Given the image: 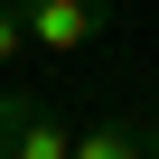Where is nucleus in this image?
<instances>
[{
    "label": "nucleus",
    "instance_id": "obj_1",
    "mask_svg": "<svg viewBox=\"0 0 159 159\" xmlns=\"http://www.w3.org/2000/svg\"><path fill=\"white\" fill-rule=\"evenodd\" d=\"M10 10H19L28 47H47V56H84V47L103 38V19H112V0H10Z\"/></svg>",
    "mask_w": 159,
    "mask_h": 159
},
{
    "label": "nucleus",
    "instance_id": "obj_2",
    "mask_svg": "<svg viewBox=\"0 0 159 159\" xmlns=\"http://www.w3.org/2000/svg\"><path fill=\"white\" fill-rule=\"evenodd\" d=\"M66 159H159V103H122V112L84 122Z\"/></svg>",
    "mask_w": 159,
    "mask_h": 159
},
{
    "label": "nucleus",
    "instance_id": "obj_3",
    "mask_svg": "<svg viewBox=\"0 0 159 159\" xmlns=\"http://www.w3.org/2000/svg\"><path fill=\"white\" fill-rule=\"evenodd\" d=\"M66 150H75V122L47 112V103H28V122L0 140V159H66Z\"/></svg>",
    "mask_w": 159,
    "mask_h": 159
},
{
    "label": "nucleus",
    "instance_id": "obj_4",
    "mask_svg": "<svg viewBox=\"0 0 159 159\" xmlns=\"http://www.w3.org/2000/svg\"><path fill=\"white\" fill-rule=\"evenodd\" d=\"M19 56H28V28H19L10 0H0V75H19Z\"/></svg>",
    "mask_w": 159,
    "mask_h": 159
}]
</instances>
